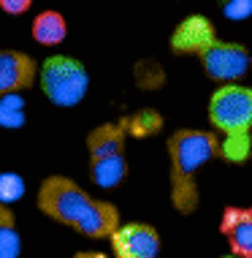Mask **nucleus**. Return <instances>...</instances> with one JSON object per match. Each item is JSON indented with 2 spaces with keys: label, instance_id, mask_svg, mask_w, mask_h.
Listing matches in <instances>:
<instances>
[{
  "label": "nucleus",
  "instance_id": "nucleus-7",
  "mask_svg": "<svg viewBox=\"0 0 252 258\" xmlns=\"http://www.w3.org/2000/svg\"><path fill=\"white\" fill-rule=\"evenodd\" d=\"M114 258H157L160 255V234L155 226L141 220L122 223L111 236Z\"/></svg>",
  "mask_w": 252,
  "mask_h": 258
},
{
  "label": "nucleus",
  "instance_id": "nucleus-4",
  "mask_svg": "<svg viewBox=\"0 0 252 258\" xmlns=\"http://www.w3.org/2000/svg\"><path fill=\"white\" fill-rule=\"evenodd\" d=\"M125 139L128 128L125 122H106L98 125L87 136L90 152V174L93 182L101 187H117L128 174V160H125Z\"/></svg>",
  "mask_w": 252,
  "mask_h": 258
},
{
  "label": "nucleus",
  "instance_id": "nucleus-6",
  "mask_svg": "<svg viewBox=\"0 0 252 258\" xmlns=\"http://www.w3.org/2000/svg\"><path fill=\"white\" fill-rule=\"evenodd\" d=\"M249 57H252V52H247L241 44H236V41H220V38H214L198 54L206 76L214 82H222V85L239 82L249 68Z\"/></svg>",
  "mask_w": 252,
  "mask_h": 258
},
{
  "label": "nucleus",
  "instance_id": "nucleus-3",
  "mask_svg": "<svg viewBox=\"0 0 252 258\" xmlns=\"http://www.w3.org/2000/svg\"><path fill=\"white\" fill-rule=\"evenodd\" d=\"M206 117L222 134L220 158L225 163H244L252 155V87L222 85L209 98Z\"/></svg>",
  "mask_w": 252,
  "mask_h": 258
},
{
  "label": "nucleus",
  "instance_id": "nucleus-13",
  "mask_svg": "<svg viewBox=\"0 0 252 258\" xmlns=\"http://www.w3.org/2000/svg\"><path fill=\"white\" fill-rule=\"evenodd\" d=\"M122 122H125V128H128V134L133 139H146V136L157 134V131L163 128V117H160L155 109H141V111H136V114H128V117H122Z\"/></svg>",
  "mask_w": 252,
  "mask_h": 258
},
{
  "label": "nucleus",
  "instance_id": "nucleus-5",
  "mask_svg": "<svg viewBox=\"0 0 252 258\" xmlns=\"http://www.w3.org/2000/svg\"><path fill=\"white\" fill-rule=\"evenodd\" d=\"M41 90L54 106H76L84 101L90 90V74L76 57L52 54L44 60L38 74Z\"/></svg>",
  "mask_w": 252,
  "mask_h": 258
},
{
  "label": "nucleus",
  "instance_id": "nucleus-17",
  "mask_svg": "<svg viewBox=\"0 0 252 258\" xmlns=\"http://www.w3.org/2000/svg\"><path fill=\"white\" fill-rule=\"evenodd\" d=\"M30 6H33V0H0V9H3L6 14H11V17L25 14Z\"/></svg>",
  "mask_w": 252,
  "mask_h": 258
},
{
  "label": "nucleus",
  "instance_id": "nucleus-11",
  "mask_svg": "<svg viewBox=\"0 0 252 258\" xmlns=\"http://www.w3.org/2000/svg\"><path fill=\"white\" fill-rule=\"evenodd\" d=\"M68 36V22L60 11H41L36 19H33V38L36 44H44V46H57L62 44Z\"/></svg>",
  "mask_w": 252,
  "mask_h": 258
},
{
  "label": "nucleus",
  "instance_id": "nucleus-10",
  "mask_svg": "<svg viewBox=\"0 0 252 258\" xmlns=\"http://www.w3.org/2000/svg\"><path fill=\"white\" fill-rule=\"evenodd\" d=\"M214 38H217L214 25L209 22L204 14H193V17L182 19L177 25L168 44H171V49L177 54H201Z\"/></svg>",
  "mask_w": 252,
  "mask_h": 258
},
{
  "label": "nucleus",
  "instance_id": "nucleus-15",
  "mask_svg": "<svg viewBox=\"0 0 252 258\" xmlns=\"http://www.w3.org/2000/svg\"><path fill=\"white\" fill-rule=\"evenodd\" d=\"M25 196V179L17 171H3L0 174V204H17Z\"/></svg>",
  "mask_w": 252,
  "mask_h": 258
},
{
  "label": "nucleus",
  "instance_id": "nucleus-14",
  "mask_svg": "<svg viewBox=\"0 0 252 258\" xmlns=\"http://www.w3.org/2000/svg\"><path fill=\"white\" fill-rule=\"evenodd\" d=\"M0 125H3V128H19V125H25L22 95H17V93L0 95Z\"/></svg>",
  "mask_w": 252,
  "mask_h": 258
},
{
  "label": "nucleus",
  "instance_id": "nucleus-20",
  "mask_svg": "<svg viewBox=\"0 0 252 258\" xmlns=\"http://www.w3.org/2000/svg\"><path fill=\"white\" fill-rule=\"evenodd\" d=\"M249 68H252V57H249Z\"/></svg>",
  "mask_w": 252,
  "mask_h": 258
},
{
  "label": "nucleus",
  "instance_id": "nucleus-19",
  "mask_svg": "<svg viewBox=\"0 0 252 258\" xmlns=\"http://www.w3.org/2000/svg\"><path fill=\"white\" fill-rule=\"evenodd\" d=\"M220 258H239V255H233V253H228V255H220Z\"/></svg>",
  "mask_w": 252,
  "mask_h": 258
},
{
  "label": "nucleus",
  "instance_id": "nucleus-18",
  "mask_svg": "<svg viewBox=\"0 0 252 258\" xmlns=\"http://www.w3.org/2000/svg\"><path fill=\"white\" fill-rule=\"evenodd\" d=\"M73 258H109V255L98 253V250H81V253H76Z\"/></svg>",
  "mask_w": 252,
  "mask_h": 258
},
{
  "label": "nucleus",
  "instance_id": "nucleus-8",
  "mask_svg": "<svg viewBox=\"0 0 252 258\" xmlns=\"http://www.w3.org/2000/svg\"><path fill=\"white\" fill-rule=\"evenodd\" d=\"M38 66L30 54L17 52V49H6L0 54V93L9 95L17 90H27L36 85L38 79Z\"/></svg>",
  "mask_w": 252,
  "mask_h": 258
},
{
  "label": "nucleus",
  "instance_id": "nucleus-12",
  "mask_svg": "<svg viewBox=\"0 0 252 258\" xmlns=\"http://www.w3.org/2000/svg\"><path fill=\"white\" fill-rule=\"evenodd\" d=\"M22 236L17 231V220L9 204H0V258H19Z\"/></svg>",
  "mask_w": 252,
  "mask_h": 258
},
{
  "label": "nucleus",
  "instance_id": "nucleus-9",
  "mask_svg": "<svg viewBox=\"0 0 252 258\" xmlns=\"http://www.w3.org/2000/svg\"><path fill=\"white\" fill-rule=\"evenodd\" d=\"M220 231L228 247L239 258H252V207H225L220 218Z\"/></svg>",
  "mask_w": 252,
  "mask_h": 258
},
{
  "label": "nucleus",
  "instance_id": "nucleus-2",
  "mask_svg": "<svg viewBox=\"0 0 252 258\" xmlns=\"http://www.w3.org/2000/svg\"><path fill=\"white\" fill-rule=\"evenodd\" d=\"M222 139L217 131H198V128H179L165 139L168 152V179H171V204L179 215H193L201 204L198 196V171L220 155Z\"/></svg>",
  "mask_w": 252,
  "mask_h": 258
},
{
  "label": "nucleus",
  "instance_id": "nucleus-1",
  "mask_svg": "<svg viewBox=\"0 0 252 258\" xmlns=\"http://www.w3.org/2000/svg\"><path fill=\"white\" fill-rule=\"evenodd\" d=\"M36 207L46 218L71 226L90 239H111L114 231L122 226L120 223V209L103 199H93L87 190L73 182L71 177L52 174L38 185L36 193Z\"/></svg>",
  "mask_w": 252,
  "mask_h": 258
},
{
  "label": "nucleus",
  "instance_id": "nucleus-16",
  "mask_svg": "<svg viewBox=\"0 0 252 258\" xmlns=\"http://www.w3.org/2000/svg\"><path fill=\"white\" fill-rule=\"evenodd\" d=\"M222 3V14L230 22H241V19L252 17V0H220Z\"/></svg>",
  "mask_w": 252,
  "mask_h": 258
}]
</instances>
